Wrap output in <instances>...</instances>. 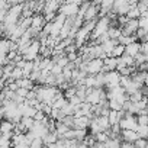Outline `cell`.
I'll return each mask as SVG.
<instances>
[{
	"instance_id": "cell-1",
	"label": "cell",
	"mask_w": 148,
	"mask_h": 148,
	"mask_svg": "<svg viewBox=\"0 0 148 148\" xmlns=\"http://www.w3.org/2000/svg\"><path fill=\"white\" fill-rule=\"evenodd\" d=\"M82 2L79 0H76V2H67V3H62L61 2V6H60V10L58 13L65 16V18H74V16H77L79 13V8H80Z\"/></svg>"
},
{
	"instance_id": "cell-2",
	"label": "cell",
	"mask_w": 148,
	"mask_h": 148,
	"mask_svg": "<svg viewBox=\"0 0 148 148\" xmlns=\"http://www.w3.org/2000/svg\"><path fill=\"white\" fill-rule=\"evenodd\" d=\"M39 47H41L39 45V41L38 39H34L31 42V45L26 48V51L22 54V60L26 61V62H31L35 58H38V55H39Z\"/></svg>"
},
{
	"instance_id": "cell-3",
	"label": "cell",
	"mask_w": 148,
	"mask_h": 148,
	"mask_svg": "<svg viewBox=\"0 0 148 148\" xmlns=\"http://www.w3.org/2000/svg\"><path fill=\"white\" fill-rule=\"evenodd\" d=\"M64 21H65V16H62V15H60V13H57V15H55L54 21H52V22H49V23H51L49 36L57 38V36L60 35V31H61V28H62V25H64Z\"/></svg>"
},
{
	"instance_id": "cell-4",
	"label": "cell",
	"mask_w": 148,
	"mask_h": 148,
	"mask_svg": "<svg viewBox=\"0 0 148 148\" xmlns=\"http://www.w3.org/2000/svg\"><path fill=\"white\" fill-rule=\"evenodd\" d=\"M119 79L121 76L118 74V71H109L105 74V87L106 90H110L116 86H119Z\"/></svg>"
},
{
	"instance_id": "cell-5",
	"label": "cell",
	"mask_w": 148,
	"mask_h": 148,
	"mask_svg": "<svg viewBox=\"0 0 148 148\" xmlns=\"http://www.w3.org/2000/svg\"><path fill=\"white\" fill-rule=\"evenodd\" d=\"M119 128L121 129H128V131H135L136 129V119H135V116H132V115H128V113H125V116L119 121Z\"/></svg>"
},
{
	"instance_id": "cell-6",
	"label": "cell",
	"mask_w": 148,
	"mask_h": 148,
	"mask_svg": "<svg viewBox=\"0 0 148 148\" xmlns=\"http://www.w3.org/2000/svg\"><path fill=\"white\" fill-rule=\"evenodd\" d=\"M119 136H121L122 142H129V144H134L136 139H139V136L135 131H128V129H121Z\"/></svg>"
},
{
	"instance_id": "cell-7",
	"label": "cell",
	"mask_w": 148,
	"mask_h": 148,
	"mask_svg": "<svg viewBox=\"0 0 148 148\" xmlns=\"http://www.w3.org/2000/svg\"><path fill=\"white\" fill-rule=\"evenodd\" d=\"M60 6H61V2L58 0H51V2H45V6H44V10H42V15L45 13H58L60 10Z\"/></svg>"
},
{
	"instance_id": "cell-8",
	"label": "cell",
	"mask_w": 148,
	"mask_h": 148,
	"mask_svg": "<svg viewBox=\"0 0 148 148\" xmlns=\"http://www.w3.org/2000/svg\"><path fill=\"white\" fill-rule=\"evenodd\" d=\"M74 122H73V129H87L89 128V123H90V119L87 116H80V118H73Z\"/></svg>"
},
{
	"instance_id": "cell-9",
	"label": "cell",
	"mask_w": 148,
	"mask_h": 148,
	"mask_svg": "<svg viewBox=\"0 0 148 148\" xmlns=\"http://www.w3.org/2000/svg\"><path fill=\"white\" fill-rule=\"evenodd\" d=\"M13 128L15 125L9 121L2 119L0 121V135H12L13 134Z\"/></svg>"
},
{
	"instance_id": "cell-10",
	"label": "cell",
	"mask_w": 148,
	"mask_h": 148,
	"mask_svg": "<svg viewBox=\"0 0 148 148\" xmlns=\"http://www.w3.org/2000/svg\"><path fill=\"white\" fill-rule=\"evenodd\" d=\"M116 45H118V41H116V39H108V41H105L100 47H102L103 52H105L108 57H110V52H112V49H113Z\"/></svg>"
},
{
	"instance_id": "cell-11",
	"label": "cell",
	"mask_w": 148,
	"mask_h": 148,
	"mask_svg": "<svg viewBox=\"0 0 148 148\" xmlns=\"http://www.w3.org/2000/svg\"><path fill=\"white\" fill-rule=\"evenodd\" d=\"M138 52H139V42H132V44H129V45L125 47V52L123 54L134 58Z\"/></svg>"
},
{
	"instance_id": "cell-12",
	"label": "cell",
	"mask_w": 148,
	"mask_h": 148,
	"mask_svg": "<svg viewBox=\"0 0 148 148\" xmlns=\"http://www.w3.org/2000/svg\"><path fill=\"white\" fill-rule=\"evenodd\" d=\"M45 23H47V22L44 21V16H42V15H34V16H32V25H31V28L41 31Z\"/></svg>"
},
{
	"instance_id": "cell-13",
	"label": "cell",
	"mask_w": 148,
	"mask_h": 148,
	"mask_svg": "<svg viewBox=\"0 0 148 148\" xmlns=\"http://www.w3.org/2000/svg\"><path fill=\"white\" fill-rule=\"evenodd\" d=\"M15 83L18 84L19 89H26L28 92L34 90V87H35V84H34L29 79H21V80H18V82H15Z\"/></svg>"
},
{
	"instance_id": "cell-14",
	"label": "cell",
	"mask_w": 148,
	"mask_h": 148,
	"mask_svg": "<svg viewBox=\"0 0 148 148\" xmlns=\"http://www.w3.org/2000/svg\"><path fill=\"white\" fill-rule=\"evenodd\" d=\"M57 141H58V136H57V134H55V132H48V134L42 138V144H44L45 147L52 145V144H55Z\"/></svg>"
},
{
	"instance_id": "cell-15",
	"label": "cell",
	"mask_w": 148,
	"mask_h": 148,
	"mask_svg": "<svg viewBox=\"0 0 148 148\" xmlns=\"http://www.w3.org/2000/svg\"><path fill=\"white\" fill-rule=\"evenodd\" d=\"M119 121H121L119 113H118V112H115V110H109V113H108V122H109V125H110V126L118 125V123H119Z\"/></svg>"
},
{
	"instance_id": "cell-16",
	"label": "cell",
	"mask_w": 148,
	"mask_h": 148,
	"mask_svg": "<svg viewBox=\"0 0 148 148\" xmlns=\"http://www.w3.org/2000/svg\"><path fill=\"white\" fill-rule=\"evenodd\" d=\"M121 136H116V138H109L106 142H105V148H121Z\"/></svg>"
},
{
	"instance_id": "cell-17",
	"label": "cell",
	"mask_w": 148,
	"mask_h": 148,
	"mask_svg": "<svg viewBox=\"0 0 148 148\" xmlns=\"http://www.w3.org/2000/svg\"><path fill=\"white\" fill-rule=\"evenodd\" d=\"M96 119H97V123H99L102 132H105V131H108L110 128V125L108 122V116H96Z\"/></svg>"
},
{
	"instance_id": "cell-18",
	"label": "cell",
	"mask_w": 148,
	"mask_h": 148,
	"mask_svg": "<svg viewBox=\"0 0 148 148\" xmlns=\"http://www.w3.org/2000/svg\"><path fill=\"white\" fill-rule=\"evenodd\" d=\"M123 52H125V47L123 45H116L113 49H112V52H110V57L112 58H121L122 55H123Z\"/></svg>"
},
{
	"instance_id": "cell-19",
	"label": "cell",
	"mask_w": 148,
	"mask_h": 148,
	"mask_svg": "<svg viewBox=\"0 0 148 148\" xmlns=\"http://www.w3.org/2000/svg\"><path fill=\"white\" fill-rule=\"evenodd\" d=\"M25 129H26V132H29L31 129H32V126H34V123H35V121L32 119V118H22L21 119V122H19Z\"/></svg>"
},
{
	"instance_id": "cell-20",
	"label": "cell",
	"mask_w": 148,
	"mask_h": 148,
	"mask_svg": "<svg viewBox=\"0 0 148 148\" xmlns=\"http://www.w3.org/2000/svg\"><path fill=\"white\" fill-rule=\"evenodd\" d=\"M60 110L62 112V115H64V116H73V113H74V108H73L68 102H67V103H65Z\"/></svg>"
},
{
	"instance_id": "cell-21",
	"label": "cell",
	"mask_w": 148,
	"mask_h": 148,
	"mask_svg": "<svg viewBox=\"0 0 148 148\" xmlns=\"http://www.w3.org/2000/svg\"><path fill=\"white\" fill-rule=\"evenodd\" d=\"M136 9L139 10V13L148 12V0H139V2H136Z\"/></svg>"
},
{
	"instance_id": "cell-22",
	"label": "cell",
	"mask_w": 148,
	"mask_h": 148,
	"mask_svg": "<svg viewBox=\"0 0 148 148\" xmlns=\"http://www.w3.org/2000/svg\"><path fill=\"white\" fill-rule=\"evenodd\" d=\"M128 19H138L139 16H141V13H139V10L136 9V8H129V10H128V13L125 15Z\"/></svg>"
},
{
	"instance_id": "cell-23",
	"label": "cell",
	"mask_w": 148,
	"mask_h": 148,
	"mask_svg": "<svg viewBox=\"0 0 148 148\" xmlns=\"http://www.w3.org/2000/svg\"><path fill=\"white\" fill-rule=\"evenodd\" d=\"M82 142H83V144H84L87 148H93V145L96 144V141H95V136H93V135H90V134H87Z\"/></svg>"
},
{
	"instance_id": "cell-24",
	"label": "cell",
	"mask_w": 148,
	"mask_h": 148,
	"mask_svg": "<svg viewBox=\"0 0 148 148\" xmlns=\"http://www.w3.org/2000/svg\"><path fill=\"white\" fill-rule=\"evenodd\" d=\"M135 132L138 134V136H139L141 139H145V138L148 136V128H147V126H136Z\"/></svg>"
},
{
	"instance_id": "cell-25",
	"label": "cell",
	"mask_w": 148,
	"mask_h": 148,
	"mask_svg": "<svg viewBox=\"0 0 148 148\" xmlns=\"http://www.w3.org/2000/svg\"><path fill=\"white\" fill-rule=\"evenodd\" d=\"M67 102H68V103H70V105L74 108V110H76V109H80V105L83 103V102H82V100H80L77 96H73V97H71V99H68Z\"/></svg>"
},
{
	"instance_id": "cell-26",
	"label": "cell",
	"mask_w": 148,
	"mask_h": 148,
	"mask_svg": "<svg viewBox=\"0 0 148 148\" xmlns=\"http://www.w3.org/2000/svg\"><path fill=\"white\" fill-rule=\"evenodd\" d=\"M108 139H109V136L106 135V132H99V134H96V135H95V141H96V142L105 144Z\"/></svg>"
},
{
	"instance_id": "cell-27",
	"label": "cell",
	"mask_w": 148,
	"mask_h": 148,
	"mask_svg": "<svg viewBox=\"0 0 148 148\" xmlns=\"http://www.w3.org/2000/svg\"><path fill=\"white\" fill-rule=\"evenodd\" d=\"M135 119H136L138 126H147V122H148L147 115H138V116H135Z\"/></svg>"
},
{
	"instance_id": "cell-28",
	"label": "cell",
	"mask_w": 148,
	"mask_h": 148,
	"mask_svg": "<svg viewBox=\"0 0 148 148\" xmlns=\"http://www.w3.org/2000/svg\"><path fill=\"white\" fill-rule=\"evenodd\" d=\"M134 147L135 148H148V142H147V139H136L135 142H134Z\"/></svg>"
},
{
	"instance_id": "cell-29",
	"label": "cell",
	"mask_w": 148,
	"mask_h": 148,
	"mask_svg": "<svg viewBox=\"0 0 148 148\" xmlns=\"http://www.w3.org/2000/svg\"><path fill=\"white\" fill-rule=\"evenodd\" d=\"M61 73H62V68L58 67L57 64H54L52 68H51V71H49V74H51V76H54V77H55V76H60Z\"/></svg>"
},
{
	"instance_id": "cell-30",
	"label": "cell",
	"mask_w": 148,
	"mask_h": 148,
	"mask_svg": "<svg viewBox=\"0 0 148 148\" xmlns=\"http://www.w3.org/2000/svg\"><path fill=\"white\" fill-rule=\"evenodd\" d=\"M16 57H18V52H16V51H9V52L6 54V61L10 62V61H13Z\"/></svg>"
},
{
	"instance_id": "cell-31",
	"label": "cell",
	"mask_w": 148,
	"mask_h": 148,
	"mask_svg": "<svg viewBox=\"0 0 148 148\" xmlns=\"http://www.w3.org/2000/svg\"><path fill=\"white\" fill-rule=\"evenodd\" d=\"M51 110H52V108H51L49 105H47V103H44V106H42V113H44L45 116H49V113H51Z\"/></svg>"
},
{
	"instance_id": "cell-32",
	"label": "cell",
	"mask_w": 148,
	"mask_h": 148,
	"mask_svg": "<svg viewBox=\"0 0 148 148\" xmlns=\"http://www.w3.org/2000/svg\"><path fill=\"white\" fill-rule=\"evenodd\" d=\"M147 51H148V45H147V42H142V44H139V54H144V55H147Z\"/></svg>"
},
{
	"instance_id": "cell-33",
	"label": "cell",
	"mask_w": 148,
	"mask_h": 148,
	"mask_svg": "<svg viewBox=\"0 0 148 148\" xmlns=\"http://www.w3.org/2000/svg\"><path fill=\"white\" fill-rule=\"evenodd\" d=\"M121 148H135L134 144H129V142H121Z\"/></svg>"
},
{
	"instance_id": "cell-34",
	"label": "cell",
	"mask_w": 148,
	"mask_h": 148,
	"mask_svg": "<svg viewBox=\"0 0 148 148\" xmlns=\"http://www.w3.org/2000/svg\"><path fill=\"white\" fill-rule=\"evenodd\" d=\"M5 38V26L3 23H0V39H3Z\"/></svg>"
},
{
	"instance_id": "cell-35",
	"label": "cell",
	"mask_w": 148,
	"mask_h": 148,
	"mask_svg": "<svg viewBox=\"0 0 148 148\" xmlns=\"http://www.w3.org/2000/svg\"><path fill=\"white\" fill-rule=\"evenodd\" d=\"M2 76H3V67L0 65V79H2Z\"/></svg>"
}]
</instances>
